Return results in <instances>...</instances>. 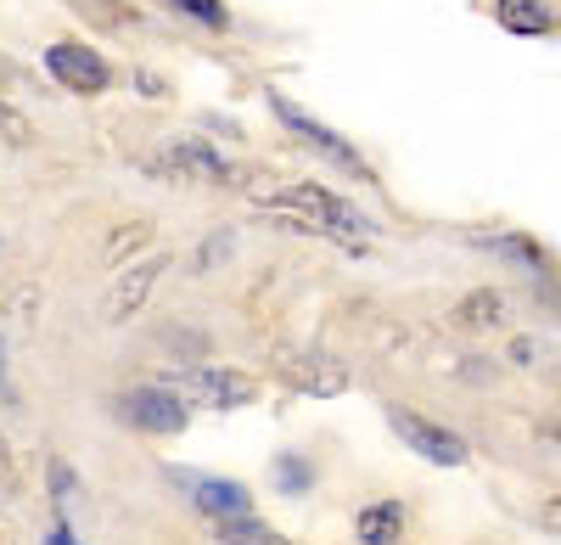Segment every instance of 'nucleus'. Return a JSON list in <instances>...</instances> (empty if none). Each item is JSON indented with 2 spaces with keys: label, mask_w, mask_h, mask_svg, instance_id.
<instances>
[{
  "label": "nucleus",
  "mask_w": 561,
  "mask_h": 545,
  "mask_svg": "<svg viewBox=\"0 0 561 545\" xmlns=\"http://www.w3.org/2000/svg\"><path fill=\"white\" fill-rule=\"evenodd\" d=\"M275 214H287L293 225H304V231H320V237H337V242H370V219L348 203V197H337V192H325V186H280V192H270L264 197Z\"/></svg>",
  "instance_id": "nucleus-1"
},
{
  "label": "nucleus",
  "mask_w": 561,
  "mask_h": 545,
  "mask_svg": "<svg viewBox=\"0 0 561 545\" xmlns=\"http://www.w3.org/2000/svg\"><path fill=\"white\" fill-rule=\"evenodd\" d=\"M185 405H203V411H242V405L259 399V383L237 366H192V372H174L163 377Z\"/></svg>",
  "instance_id": "nucleus-2"
},
{
  "label": "nucleus",
  "mask_w": 561,
  "mask_h": 545,
  "mask_svg": "<svg viewBox=\"0 0 561 545\" xmlns=\"http://www.w3.org/2000/svg\"><path fill=\"white\" fill-rule=\"evenodd\" d=\"M45 73H51L62 90H73V96H102V90L113 84L107 57L96 52V45H79V39H57L51 52H45Z\"/></svg>",
  "instance_id": "nucleus-3"
},
{
  "label": "nucleus",
  "mask_w": 561,
  "mask_h": 545,
  "mask_svg": "<svg viewBox=\"0 0 561 545\" xmlns=\"http://www.w3.org/2000/svg\"><path fill=\"white\" fill-rule=\"evenodd\" d=\"M118 417L140 433H180L185 422H192V405H185L169 383H147V388H129L118 399Z\"/></svg>",
  "instance_id": "nucleus-4"
},
{
  "label": "nucleus",
  "mask_w": 561,
  "mask_h": 545,
  "mask_svg": "<svg viewBox=\"0 0 561 545\" xmlns=\"http://www.w3.org/2000/svg\"><path fill=\"white\" fill-rule=\"evenodd\" d=\"M388 422H393V433L415 450L421 462H433V467H466V439H460V433L427 422L421 411H410V405H393Z\"/></svg>",
  "instance_id": "nucleus-5"
},
{
  "label": "nucleus",
  "mask_w": 561,
  "mask_h": 545,
  "mask_svg": "<svg viewBox=\"0 0 561 545\" xmlns=\"http://www.w3.org/2000/svg\"><path fill=\"white\" fill-rule=\"evenodd\" d=\"M163 270H169V253H140L124 276L113 282V293H107V321H113V327L135 321V315L147 309V298H152V287H158Z\"/></svg>",
  "instance_id": "nucleus-6"
},
{
  "label": "nucleus",
  "mask_w": 561,
  "mask_h": 545,
  "mask_svg": "<svg viewBox=\"0 0 561 545\" xmlns=\"http://www.w3.org/2000/svg\"><path fill=\"white\" fill-rule=\"evenodd\" d=\"M270 107H275V118L280 124H287L293 135H298V141H309L320 158H332V163H343V169H354V174H365V163H359V152L343 141V135H332V129H325L320 118H309V113H298L287 96H270Z\"/></svg>",
  "instance_id": "nucleus-7"
},
{
  "label": "nucleus",
  "mask_w": 561,
  "mask_h": 545,
  "mask_svg": "<svg viewBox=\"0 0 561 545\" xmlns=\"http://www.w3.org/2000/svg\"><path fill=\"white\" fill-rule=\"evenodd\" d=\"M158 163H163V174H185V180H219V186L230 180V163H225L208 141H197V135H185V141H169Z\"/></svg>",
  "instance_id": "nucleus-8"
},
{
  "label": "nucleus",
  "mask_w": 561,
  "mask_h": 545,
  "mask_svg": "<svg viewBox=\"0 0 561 545\" xmlns=\"http://www.w3.org/2000/svg\"><path fill=\"white\" fill-rule=\"evenodd\" d=\"M280 372H287L293 388H304L314 399H332L348 388V366H337L332 354H293V360H280Z\"/></svg>",
  "instance_id": "nucleus-9"
},
{
  "label": "nucleus",
  "mask_w": 561,
  "mask_h": 545,
  "mask_svg": "<svg viewBox=\"0 0 561 545\" xmlns=\"http://www.w3.org/2000/svg\"><path fill=\"white\" fill-rule=\"evenodd\" d=\"M192 501L214 518V523H230V518H253V501L242 484H225V478H197L192 484Z\"/></svg>",
  "instance_id": "nucleus-10"
},
{
  "label": "nucleus",
  "mask_w": 561,
  "mask_h": 545,
  "mask_svg": "<svg viewBox=\"0 0 561 545\" xmlns=\"http://www.w3.org/2000/svg\"><path fill=\"white\" fill-rule=\"evenodd\" d=\"M354 534H359V545H399V534H404V507H399V501H370V507L354 518Z\"/></svg>",
  "instance_id": "nucleus-11"
},
{
  "label": "nucleus",
  "mask_w": 561,
  "mask_h": 545,
  "mask_svg": "<svg viewBox=\"0 0 561 545\" xmlns=\"http://www.w3.org/2000/svg\"><path fill=\"white\" fill-rule=\"evenodd\" d=\"M500 321H505V298H500L494 287L466 293V298H460V309H455V327H466V332H494Z\"/></svg>",
  "instance_id": "nucleus-12"
},
{
  "label": "nucleus",
  "mask_w": 561,
  "mask_h": 545,
  "mask_svg": "<svg viewBox=\"0 0 561 545\" xmlns=\"http://www.w3.org/2000/svg\"><path fill=\"white\" fill-rule=\"evenodd\" d=\"M500 23L511 34H550L556 29V18L539 7V0H500Z\"/></svg>",
  "instance_id": "nucleus-13"
},
{
  "label": "nucleus",
  "mask_w": 561,
  "mask_h": 545,
  "mask_svg": "<svg viewBox=\"0 0 561 545\" xmlns=\"http://www.w3.org/2000/svg\"><path fill=\"white\" fill-rule=\"evenodd\" d=\"M225 545H293V540H280L275 529H264L259 518H230V523H214Z\"/></svg>",
  "instance_id": "nucleus-14"
},
{
  "label": "nucleus",
  "mask_w": 561,
  "mask_h": 545,
  "mask_svg": "<svg viewBox=\"0 0 561 545\" xmlns=\"http://www.w3.org/2000/svg\"><path fill=\"white\" fill-rule=\"evenodd\" d=\"M174 12H185L192 23L203 29H230V12H225V0H169Z\"/></svg>",
  "instance_id": "nucleus-15"
},
{
  "label": "nucleus",
  "mask_w": 561,
  "mask_h": 545,
  "mask_svg": "<svg viewBox=\"0 0 561 545\" xmlns=\"http://www.w3.org/2000/svg\"><path fill=\"white\" fill-rule=\"evenodd\" d=\"M152 237V225L147 219H135V225H118V231L107 237V264H124V253H135L140 242Z\"/></svg>",
  "instance_id": "nucleus-16"
},
{
  "label": "nucleus",
  "mask_w": 561,
  "mask_h": 545,
  "mask_svg": "<svg viewBox=\"0 0 561 545\" xmlns=\"http://www.w3.org/2000/svg\"><path fill=\"white\" fill-rule=\"evenodd\" d=\"M51 495H57V518H62V529H68V507H73V473H68V462H51Z\"/></svg>",
  "instance_id": "nucleus-17"
},
{
  "label": "nucleus",
  "mask_w": 561,
  "mask_h": 545,
  "mask_svg": "<svg viewBox=\"0 0 561 545\" xmlns=\"http://www.w3.org/2000/svg\"><path fill=\"white\" fill-rule=\"evenodd\" d=\"M275 467H280L275 478H280V489H287V495H298V489H309V478H314V473H309V462H298V456H280Z\"/></svg>",
  "instance_id": "nucleus-18"
},
{
  "label": "nucleus",
  "mask_w": 561,
  "mask_h": 545,
  "mask_svg": "<svg viewBox=\"0 0 561 545\" xmlns=\"http://www.w3.org/2000/svg\"><path fill=\"white\" fill-rule=\"evenodd\" d=\"M73 7H84L96 23H129V7H118V0H73Z\"/></svg>",
  "instance_id": "nucleus-19"
},
{
  "label": "nucleus",
  "mask_w": 561,
  "mask_h": 545,
  "mask_svg": "<svg viewBox=\"0 0 561 545\" xmlns=\"http://www.w3.org/2000/svg\"><path fill=\"white\" fill-rule=\"evenodd\" d=\"M18 489V467H12V444H7V433H0V501Z\"/></svg>",
  "instance_id": "nucleus-20"
},
{
  "label": "nucleus",
  "mask_w": 561,
  "mask_h": 545,
  "mask_svg": "<svg viewBox=\"0 0 561 545\" xmlns=\"http://www.w3.org/2000/svg\"><path fill=\"white\" fill-rule=\"evenodd\" d=\"M545 529L561 534V495H556V501H545Z\"/></svg>",
  "instance_id": "nucleus-21"
},
{
  "label": "nucleus",
  "mask_w": 561,
  "mask_h": 545,
  "mask_svg": "<svg viewBox=\"0 0 561 545\" xmlns=\"http://www.w3.org/2000/svg\"><path fill=\"white\" fill-rule=\"evenodd\" d=\"M51 545H79V540H73L68 529H57V534H51Z\"/></svg>",
  "instance_id": "nucleus-22"
},
{
  "label": "nucleus",
  "mask_w": 561,
  "mask_h": 545,
  "mask_svg": "<svg viewBox=\"0 0 561 545\" xmlns=\"http://www.w3.org/2000/svg\"><path fill=\"white\" fill-rule=\"evenodd\" d=\"M0 90H7V68H0Z\"/></svg>",
  "instance_id": "nucleus-23"
}]
</instances>
